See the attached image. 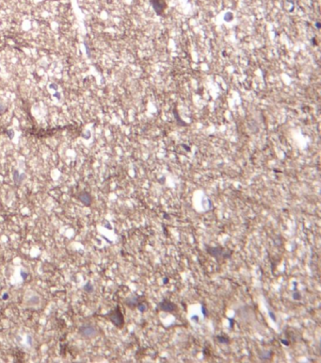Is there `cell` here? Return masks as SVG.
Returning a JSON list of instances; mask_svg holds the SVG:
<instances>
[{"instance_id": "cell-15", "label": "cell", "mask_w": 321, "mask_h": 363, "mask_svg": "<svg viewBox=\"0 0 321 363\" xmlns=\"http://www.w3.org/2000/svg\"><path fill=\"white\" fill-rule=\"evenodd\" d=\"M7 134H8V136L10 137V139H12L14 137V131L12 129H8L7 130Z\"/></svg>"}, {"instance_id": "cell-8", "label": "cell", "mask_w": 321, "mask_h": 363, "mask_svg": "<svg viewBox=\"0 0 321 363\" xmlns=\"http://www.w3.org/2000/svg\"><path fill=\"white\" fill-rule=\"evenodd\" d=\"M25 178V175H19V173H18V171H14L13 172V179H14V182L16 183V184H21L22 183V181H23V179Z\"/></svg>"}, {"instance_id": "cell-18", "label": "cell", "mask_w": 321, "mask_h": 363, "mask_svg": "<svg viewBox=\"0 0 321 363\" xmlns=\"http://www.w3.org/2000/svg\"><path fill=\"white\" fill-rule=\"evenodd\" d=\"M54 96H55V97H56L57 99H58V100L60 99V92H57L56 94H54Z\"/></svg>"}, {"instance_id": "cell-24", "label": "cell", "mask_w": 321, "mask_h": 363, "mask_svg": "<svg viewBox=\"0 0 321 363\" xmlns=\"http://www.w3.org/2000/svg\"><path fill=\"white\" fill-rule=\"evenodd\" d=\"M8 297H9V296H8V294H7V293H5V294H4V296H3L2 298L4 299V300H6V299H8Z\"/></svg>"}, {"instance_id": "cell-9", "label": "cell", "mask_w": 321, "mask_h": 363, "mask_svg": "<svg viewBox=\"0 0 321 363\" xmlns=\"http://www.w3.org/2000/svg\"><path fill=\"white\" fill-rule=\"evenodd\" d=\"M216 339H217V340L218 341L219 343H224V344H228V343H230V339L228 337H226V336H223V335H218V336H217L216 337Z\"/></svg>"}, {"instance_id": "cell-16", "label": "cell", "mask_w": 321, "mask_h": 363, "mask_svg": "<svg viewBox=\"0 0 321 363\" xmlns=\"http://www.w3.org/2000/svg\"><path fill=\"white\" fill-rule=\"evenodd\" d=\"M7 111V109H6V107L4 106V105L0 102V114H3L4 112H5Z\"/></svg>"}, {"instance_id": "cell-21", "label": "cell", "mask_w": 321, "mask_h": 363, "mask_svg": "<svg viewBox=\"0 0 321 363\" xmlns=\"http://www.w3.org/2000/svg\"><path fill=\"white\" fill-rule=\"evenodd\" d=\"M50 88H52V89H55V90H57V89H58V87H57V85H56V84H53V83L51 84V85H50Z\"/></svg>"}, {"instance_id": "cell-17", "label": "cell", "mask_w": 321, "mask_h": 363, "mask_svg": "<svg viewBox=\"0 0 321 363\" xmlns=\"http://www.w3.org/2000/svg\"><path fill=\"white\" fill-rule=\"evenodd\" d=\"M84 45H85V48H86V52H87V55H88V57H91V51H90V47H89V45H88V44L86 43V42H84Z\"/></svg>"}, {"instance_id": "cell-1", "label": "cell", "mask_w": 321, "mask_h": 363, "mask_svg": "<svg viewBox=\"0 0 321 363\" xmlns=\"http://www.w3.org/2000/svg\"><path fill=\"white\" fill-rule=\"evenodd\" d=\"M206 252L212 257H216V259H224V257H230L232 255V251L225 249L224 247L221 246H207L206 245Z\"/></svg>"}, {"instance_id": "cell-19", "label": "cell", "mask_w": 321, "mask_h": 363, "mask_svg": "<svg viewBox=\"0 0 321 363\" xmlns=\"http://www.w3.org/2000/svg\"><path fill=\"white\" fill-rule=\"evenodd\" d=\"M281 341H282V343H284V345H289V343L286 341V340H281Z\"/></svg>"}, {"instance_id": "cell-2", "label": "cell", "mask_w": 321, "mask_h": 363, "mask_svg": "<svg viewBox=\"0 0 321 363\" xmlns=\"http://www.w3.org/2000/svg\"><path fill=\"white\" fill-rule=\"evenodd\" d=\"M108 319L111 321L113 323V324H115L117 327H122L124 326V315H122L120 307H117L115 309H113L112 311H110L109 313L107 315Z\"/></svg>"}, {"instance_id": "cell-3", "label": "cell", "mask_w": 321, "mask_h": 363, "mask_svg": "<svg viewBox=\"0 0 321 363\" xmlns=\"http://www.w3.org/2000/svg\"><path fill=\"white\" fill-rule=\"evenodd\" d=\"M79 334L84 338H87V339H91V338L97 336L98 330L95 326L87 324V326H83L79 328Z\"/></svg>"}, {"instance_id": "cell-5", "label": "cell", "mask_w": 321, "mask_h": 363, "mask_svg": "<svg viewBox=\"0 0 321 363\" xmlns=\"http://www.w3.org/2000/svg\"><path fill=\"white\" fill-rule=\"evenodd\" d=\"M152 6H153L155 13L157 15H161L164 10L166 9V2L165 0H151Z\"/></svg>"}, {"instance_id": "cell-23", "label": "cell", "mask_w": 321, "mask_h": 363, "mask_svg": "<svg viewBox=\"0 0 321 363\" xmlns=\"http://www.w3.org/2000/svg\"><path fill=\"white\" fill-rule=\"evenodd\" d=\"M269 315L272 317V320H275V315H274V314L272 313V312H269Z\"/></svg>"}, {"instance_id": "cell-10", "label": "cell", "mask_w": 321, "mask_h": 363, "mask_svg": "<svg viewBox=\"0 0 321 363\" xmlns=\"http://www.w3.org/2000/svg\"><path fill=\"white\" fill-rule=\"evenodd\" d=\"M137 307L139 309V311L144 312V311H146V310L148 309V305H147L146 302H141V301H140V302L138 304Z\"/></svg>"}, {"instance_id": "cell-14", "label": "cell", "mask_w": 321, "mask_h": 363, "mask_svg": "<svg viewBox=\"0 0 321 363\" xmlns=\"http://www.w3.org/2000/svg\"><path fill=\"white\" fill-rule=\"evenodd\" d=\"M29 303H31L32 305H36V304L39 303V298H38L37 296H33L30 300H29Z\"/></svg>"}, {"instance_id": "cell-25", "label": "cell", "mask_w": 321, "mask_h": 363, "mask_svg": "<svg viewBox=\"0 0 321 363\" xmlns=\"http://www.w3.org/2000/svg\"><path fill=\"white\" fill-rule=\"evenodd\" d=\"M316 27H317V28H319V27H320V24H319V23L316 24Z\"/></svg>"}, {"instance_id": "cell-7", "label": "cell", "mask_w": 321, "mask_h": 363, "mask_svg": "<svg viewBox=\"0 0 321 363\" xmlns=\"http://www.w3.org/2000/svg\"><path fill=\"white\" fill-rule=\"evenodd\" d=\"M141 297H136V296H132L129 297L125 300V304L130 307H136L138 306V304L140 302Z\"/></svg>"}, {"instance_id": "cell-4", "label": "cell", "mask_w": 321, "mask_h": 363, "mask_svg": "<svg viewBox=\"0 0 321 363\" xmlns=\"http://www.w3.org/2000/svg\"><path fill=\"white\" fill-rule=\"evenodd\" d=\"M158 309L165 312H173L177 309V306L173 302H171L169 299H163V300L158 304Z\"/></svg>"}, {"instance_id": "cell-13", "label": "cell", "mask_w": 321, "mask_h": 363, "mask_svg": "<svg viewBox=\"0 0 321 363\" xmlns=\"http://www.w3.org/2000/svg\"><path fill=\"white\" fill-rule=\"evenodd\" d=\"M292 297H293V299H295V300H299V299L301 298V293H299V292H295V293H293V295H292Z\"/></svg>"}, {"instance_id": "cell-22", "label": "cell", "mask_w": 321, "mask_h": 363, "mask_svg": "<svg viewBox=\"0 0 321 363\" xmlns=\"http://www.w3.org/2000/svg\"><path fill=\"white\" fill-rule=\"evenodd\" d=\"M202 312H204V314L205 316L207 315V313H206V309H205V307H202Z\"/></svg>"}, {"instance_id": "cell-20", "label": "cell", "mask_w": 321, "mask_h": 363, "mask_svg": "<svg viewBox=\"0 0 321 363\" xmlns=\"http://www.w3.org/2000/svg\"><path fill=\"white\" fill-rule=\"evenodd\" d=\"M90 136H91V133H90L89 130H87V135H84V137H85L86 139H88V138H90Z\"/></svg>"}, {"instance_id": "cell-11", "label": "cell", "mask_w": 321, "mask_h": 363, "mask_svg": "<svg viewBox=\"0 0 321 363\" xmlns=\"http://www.w3.org/2000/svg\"><path fill=\"white\" fill-rule=\"evenodd\" d=\"M270 355H271V352H268V351H267V352H262V353L260 354L259 357L261 358L262 360H268L269 358H270Z\"/></svg>"}, {"instance_id": "cell-12", "label": "cell", "mask_w": 321, "mask_h": 363, "mask_svg": "<svg viewBox=\"0 0 321 363\" xmlns=\"http://www.w3.org/2000/svg\"><path fill=\"white\" fill-rule=\"evenodd\" d=\"M84 290L90 293L92 292V290H93V286H92L91 283H87L85 286H84Z\"/></svg>"}, {"instance_id": "cell-6", "label": "cell", "mask_w": 321, "mask_h": 363, "mask_svg": "<svg viewBox=\"0 0 321 363\" xmlns=\"http://www.w3.org/2000/svg\"><path fill=\"white\" fill-rule=\"evenodd\" d=\"M78 199L82 202L85 206H90L92 202L91 195L87 192H82L78 195Z\"/></svg>"}]
</instances>
